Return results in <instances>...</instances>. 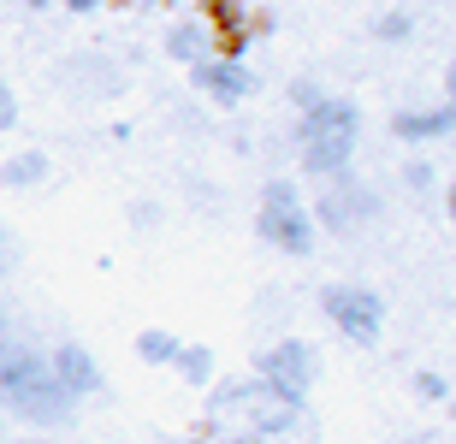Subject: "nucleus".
<instances>
[{"instance_id":"obj_25","label":"nucleus","mask_w":456,"mask_h":444,"mask_svg":"<svg viewBox=\"0 0 456 444\" xmlns=\"http://www.w3.org/2000/svg\"><path fill=\"white\" fill-rule=\"evenodd\" d=\"M18 6H53V0H18Z\"/></svg>"},{"instance_id":"obj_28","label":"nucleus","mask_w":456,"mask_h":444,"mask_svg":"<svg viewBox=\"0 0 456 444\" xmlns=\"http://www.w3.org/2000/svg\"><path fill=\"white\" fill-rule=\"evenodd\" d=\"M18 444H48V439H18Z\"/></svg>"},{"instance_id":"obj_9","label":"nucleus","mask_w":456,"mask_h":444,"mask_svg":"<svg viewBox=\"0 0 456 444\" xmlns=\"http://www.w3.org/2000/svg\"><path fill=\"white\" fill-rule=\"evenodd\" d=\"M48 374H53V385H60L71 403H84V397H102V385H107V379H102V361L89 356L84 343H71V338L48 350Z\"/></svg>"},{"instance_id":"obj_7","label":"nucleus","mask_w":456,"mask_h":444,"mask_svg":"<svg viewBox=\"0 0 456 444\" xmlns=\"http://www.w3.org/2000/svg\"><path fill=\"white\" fill-rule=\"evenodd\" d=\"M379 214V196H373L362 178H350V172H338V178H326V190L314 196V231H350V225H362V220H373Z\"/></svg>"},{"instance_id":"obj_19","label":"nucleus","mask_w":456,"mask_h":444,"mask_svg":"<svg viewBox=\"0 0 456 444\" xmlns=\"http://www.w3.org/2000/svg\"><path fill=\"white\" fill-rule=\"evenodd\" d=\"M403 184L409 190H433V166H427V160H409V166H403Z\"/></svg>"},{"instance_id":"obj_22","label":"nucleus","mask_w":456,"mask_h":444,"mask_svg":"<svg viewBox=\"0 0 456 444\" xmlns=\"http://www.w3.org/2000/svg\"><path fill=\"white\" fill-rule=\"evenodd\" d=\"M444 101L456 107V60H451V66H444Z\"/></svg>"},{"instance_id":"obj_27","label":"nucleus","mask_w":456,"mask_h":444,"mask_svg":"<svg viewBox=\"0 0 456 444\" xmlns=\"http://www.w3.org/2000/svg\"><path fill=\"white\" fill-rule=\"evenodd\" d=\"M136 6H167V0H136Z\"/></svg>"},{"instance_id":"obj_21","label":"nucleus","mask_w":456,"mask_h":444,"mask_svg":"<svg viewBox=\"0 0 456 444\" xmlns=\"http://www.w3.org/2000/svg\"><path fill=\"white\" fill-rule=\"evenodd\" d=\"M444 220L456 225V172H451V184H444Z\"/></svg>"},{"instance_id":"obj_14","label":"nucleus","mask_w":456,"mask_h":444,"mask_svg":"<svg viewBox=\"0 0 456 444\" xmlns=\"http://www.w3.org/2000/svg\"><path fill=\"white\" fill-rule=\"evenodd\" d=\"M172 367L184 374V385H202V392H208V385H214V350H208V343H184Z\"/></svg>"},{"instance_id":"obj_12","label":"nucleus","mask_w":456,"mask_h":444,"mask_svg":"<svg viewBox=\"0 0 456 444\" xmlns=\"http://www.w3.org/2000/svg\"><path fill=\"white\" fill-rule=\"evenodd\" d=\"M48 154L42 149H18V154H6L0 160V184L6 190H36V184H48Z\"/></svg>"},{"instance_id":"obj_10","label":"nucleus","mask_w":456,"mask_h":444,"mask_svg":"<svg viewBox=\"0 0 456 444\" xmlns=\"http://www.w3.org/2000/svg\"><path fill=\"white\" fill-rule=\"evenodd\" d=\"M391 137L397 142H439V137H456V107L451 101H433V107H397L391 113Z\"/></svg>"},{"instance_id":"obj_26","label":"nucleus","mask_w":456,"mask_h":444,"mask_svg":"<svg viewBox=\"0 0 456 444\" xmlns=\"http://www.w3.org/2000/svg\"><path fill=\"white\" fill-rule=\"evenodd\" d=\"M190 444H220V439H208V432H202V439H190Z\"/></svg>"},{"instance_id":"obj_11","label":"nucleus","mask_w":456,"mask_h":444,"mask_svg":"<svg viewBox=\"0 0 456 444\" xmlns=\"http://www.w3.org/2000/svg\"><path fill=\"white\" fill-rule=\"evenodd\" d=\"M167 53L178 60V66H202L208 53H220V42H214V30H208V18H178L167 30Z\"/></svg>"},{"instance_id":"obj_20","label":"nucleus","mask_w":456,"mask_h":444,"mask_svg":"<svg viewBox=\"0 0 456 444\" xmlns=\"http://www.w3.org/2000/svg\"><path fill=\"white\" fill-rule=\"evenodd\" d=\"M60 6H66V12H102L107 0H60Z\"/></svg>"},{"instance_id":"obj_23","label":"nucleus","mask_w":456,"mask_h":444,"mask_svg":"<svg viewBox=\"0 0 456 444\" xmlns=\"http://www.w3.org/2000/svg\"><path fill=\"white\" fill-rule=\"evenodd\" d=\"M403 444H444V432H415V439H403Z\"/></svg>"},{"instance_id":"obj_6","label":"nucleus","mask_w":456,"mask_h":444,"mask_svg":"<svg viewBox=\"0 0 456 444\" xmlns=\"http://www.w3.org/2000/svg\"><path fill=\"white\" fill-rule=\"evenodd\" d=\"M321 314L332 326H338L350 343H379V332H386V296L368 291V285H326L321 291Z\"/></svg>"},{"instance_id":"obj_16","label":"nucleus","mask_w":456,"mask_h":444,"mask_svg":"<svg viewBox=\"0 0 456 444\" xmlns=\"http://www.w3.org/2000/svg\"><path fill=\"white\" fill-rule=\"evenodd\" d=\"M409 30H415V18H409L403 6H397V12H379V18H373V36H379V42H403Z\"/></svg>"},{"instance_id":"obj_18","label":"nucleus","mask_w":456,"mask_h":444,"mask_svg":"<svg viewBox=\"0 0 456 444\" xmlns=\"http://www.w3.org/2000/svg\"><path fill=\"white\" fill-rule=\"evenodd\" d=\"M18 125V95H12V84L0 77V131H12Z\"/></svg>"},{"instance_id":"obj_17","label":"nucleus","mask_w":456,"mask_h":444,"mask_svg":"<svg viewBox=\"0 0 456 444\" xmlns=\"http://www.w3.org/2000/svg\"><path fill=\"white\" fill-rule=\"evenodd\" d=\"M321 101H326V89L314 84V77H297V84H290V107H297V119H303V113H314Z\"/></svg>"},{"instance_id":"obj_29","label":"nucleus","mask_w":456,"mask_h":444,"mask_svg":"<svg viewBox=\"0 0 456 444\" xmlns=\"http://www.w3.org/2000/svg\"><path fill=\"white\" fill-rule=\"evenodd\" d=\"M451 142H456V137H451Z\"/></svg>"},{"instance_id":"obj_15","label":"nucleus","mask_w":456,"mask_h":444,"mask_svg":"<svg viewBox=\"0 0 456 444\" xmlns=\"http://www.w3.org/2000/svg\"><path fill=\"white\" fill-rule=\"evenodd\" d=\"M409 392H415V397H421V403H451V379H444V374H433V367H421V374H415V379H409Z\"/></svg>"},{"instance_id":"obj_4","label":"nucleus","mask_w":456,"mask_h":444,"mask_svg":"<svg viewBox=\"0 0 456 444\" xmlns=\"http://www.w3.org/2000/svg\"><path fill=\"white\" fill-rule=\"evenodd\" d=\"M255 238L273 243L279 255H308L314 249V220H308V207H303L290 178H273L261 190V202H255Z\"/></svg>"},{"instance_id":"obj_3","label":"nucleus","mask_w":456,"mask_h":444,"mask_svg":"<svg viewBox=\"0 0 456 444\" xmlns=\"http://www.w3.org/2000/svg\"><path fill=\"white\" fill-rule=\"evenodd\" d=\"M0 397H6L24 421H36V427H53V421L71 415V397L53 385L48 356H36V350H24V343H12V338L0 343Z\"/></svg>"},{"instance_id":"obj_2","label":"nucleus","mask_w":456,"mask_h":444,"mask_svg":"<svg viewBox=\"0 0 456 444\" xmlns=\"http://www.w3.org/2000/svg\"><path fill=\"white\" fill-rule=\"evenodd\" d=\"M355 137H362V107L350 95H326L314 113L297 119V160H303L308 178H338L350 172V154H355Z\"/></svg>"},{"instance_id":"obj_13","label":"nucleus","mask_w":456,"mask_h":444,"mask_svg":"<svg viewBox=\"0 0 456 444\" xmlns=\"http://www.w3.org/2000/svg\"><path fill=\"white\" fill-rule=\"evenodd\" d=\"M178 350H184V338H178V332H167V326L136 332V356L149 361V367H172V361H178Z\"/></svg>"},{"instance_id":"obj_8","label":"nucleus","mask_w":456,"mask_h":444,"mask_svg":"<svg viewBox=\"0 0 456 444\" xmlns=\"http://www.w3.org/2000/svg\"><path fill=\"white\" fill-rule=\"evenodd\" d=\"M190 84L202 89L214 107H243L255 95V71L243 60H232V53H208L202 66H190Z\"/></svg>"},{"instance_id":"obj_5","label":"nucleus","mask_w":456,"mask_h":444,"mask_svg":"<svg viewBox=\"0 0 456 444\" xmlns=\"http://www.w3.org/2000/svg\"><path fill=\"white\" fill-rule=\"evenodd\" d=\"M321 374V356H314V343L308 338H279L267 343L261 356H255V374L273 397H285V403H308V385Z\"/></svg>"},{"instance_id":"obj_1","label":"nucleus","mask_w":456,"mask_h":444,"mask_svg":"<svg viewBox=\"0 0 456 444\" xmlns=\"http://www.w3.org/2000/svg\"><path fill=\"white\" fill-rule=\"evenodd\" d=\"M208 415H214V432L232 427V444H314V415L308 403H285L273 397L261 379H225L208 397Z\"/></svg>"},{"instance_id":"obj_24","label":"nucleus","mask_w":456,"mask_h":444,"mask_svg":"<svg viewBox=\"0 0 456 444\" xmlns=\"http://www.w3.org/2000/svg\"><path fill=\"white\" fill-rule=\"evenodd\" d=\"M444 415H451V427H456V397H451V403H444Z\"/></svg>"}]
</instances>
